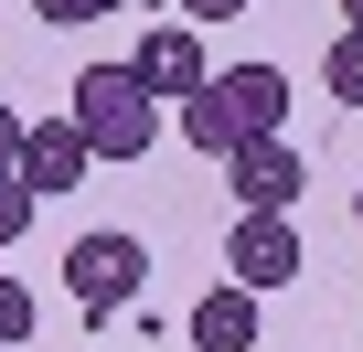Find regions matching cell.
<instances>
[{
	"mask_svg": "<svg viewBox=\"0 0 363 352\" xmlns=\"http://www.w3.org/2000/svg\"><path fill=\"white\" fill-rule=\"evenodd\" d=\"M33 11H43V22H65V33H75V22H96V11H107V0H33Z\"/></svg>",
	"mask_w": 363,
	"mask_h": 352,
	"instance_id": "12",
	"label": "cell"
},
{
	"mask_svg": "<svg viewBox=\"0 0 363 352\" xmlns=\"http://www.w3.org/2000/svg\"><path fill=\"white\" fill-rule=\"evenodd\" d=\"M182 11H193V22H235L246 0H182Z\"/></svg>",
	"mask_w": 363,
	"mask_h": 352,
	"instance_id": "14",
	"label": "cell"
},
{
	"mask_svg": "<svg viewBox=\"0 0 363 352\" xmlns=\"http://www.w3.org/2000/svg\"><path fill=\"white\" fill-rule=\"evenodd\" d=\"M86 171H96L86 128H75V118H33V139H22V182H33V193H75Z\"/></svg>",
	"mask_w": 363,
	"mask_h": 352,
	"instance_id": "6",
	"label": "cell"
},
{
	"mask_svg": "<svg viewBox=\"0 0 363 352\" xmlns=\"http://www.w3.org/2000/svg\"><path fill=\"white\" fill-rule=\"evenodd\" d=\"M225 182H235L246 214H289V203H299V139H246V149L225 160Z\"/></svg>",
	"mask_w": 363,
	"mask_h": 352,
	"instance_id": "5",
	"label": "cell"
},
{
	"mask_svg": "<svg viewBox=\"0 0 363 352\" xmlns=\"http://www.w3.org/2000/svg\"><path fill=\"white\" fill-rule=\"evenodd\" d=\"M107 11H118V0H107Z\"/></svg>",
	"mask_w": 363,
	"mask_h": 352,
	"instance_id": "16",
	"label": "cell"
},
{
	"mask_svg": "<svg viewBox=\"0 0 363 352\" xmlns=\"http://www.w3.org/2000/svg\"><path fill=\"white\" fill-rule=\"evenodd\" d=\"M225 278L257 288V299L289 288V278H299V225H289V214H235V235H225Z\"/></svg>",
	"mask_w": 363,
	"mask_h": 352,
	"instance_id": "4",
	"label": "cell"
},
{
	"mask_svg": "<svg viewBox=\"0 0 363 352\" xmlns=\"http://www.w3.org/2000/svg\"><path fill=\"white\" fill-rule=\"evenodd\" d=\"M182 139L203 160H235L246 139H289V75L278 64H225L193 107H182Z\"/></svg>",
	"mask_w": 363,
	"mask_h": 352,
	"instance_id": "1",
	"label": "cell"
},
{
	"mask_svg": "<svg viewBox=\"0 0 363 352\" xmlns=\"http://www.w3.org/2000/svg\"><path fill=\"white\" fill-rule=\"evenodd\" d=\"M33 203H43V193L22 182V171H0V246H22V235H33Z\"/></svg>",
	"mask_w": 363,
	"mask_h": 352,
	"instance_id": "10",
	"label": "cell"
},
{
	"mask_svg": "<svg viewBox=\"0 0 363 352\" xmlns=\"http://www.w3.org/2000/svg\"><path fill=\"white\" fill-rule=\"evenodd\" d=\"M22 341H33V288L0 278V352H22Z\"/></svg>",
	"mask_w": 363,
	"mask_h": 352,
	"instance_id": "11",
	"label": "cell"
},
{
	"mask_svg": "<svg viewBox=\"0 0 363 352\" xmlns=\"http://www.w3.org/2000/svg\"><path fill=\"white\" fill-rule=\"evenodd\" d=\"M65 288H75L86 310H128V299L150 288V246H139V235H75Z\"/></svg>",
	"mask_w": 363,
	"mask_h": 352,
	"instance_id": "3",
	"label": "cell"
},
{
	"mask_svg": "<svg viewBox=\"0 0 363 352\" xmlns=\"http://www.w3.org/2000/svg\"><path fill=\"white\" fill-rule=\"evenodd\" d=\"M22 139H33V118H11V107H0V171H22Z\"/></svg>",
	"mask_w": 363,
	"mask_h": 352,
	"instance_id": "13",
	"label": "cell"
},
{
	"mask_svg": "<svg viewBox=\"0 0 363 352\" xmlns=\"http://www.w3.org/2000/svg\"><path fill=\"white\" fill-rule=\"evenodd\" d=\"M128 64H139V86H150V96H182V107H193V96L214 86V75H203V43L182 33V22H160V33L128 54Z\"/></svg>",
	"mask_w": 363,
	"mask_h": 352,
	"instance_id": "7",
	"label": "cell"
},
{
	"mask_svg": "<svg viewBox=\"0 0 363 352\" xmlns=\"http://www.w3.org/2000/svg\"><path fill=\"white\" fill-rule=\"evenodd\" d=\"M342 33H363V0H342Z\"/></svg>",
	"mask_w": 363,
	"mask_h": 352,
	"instance_id": "15",
	"label": "cell"
},
{
	"mask_svg": "<svg viewBox=\"0 0 363 352\" xmlns=\"http://www.w3.org/2000/svg\"><path fill=\"white\" fill-rule=\"evenodd\" d=\"M193 352H257V288H203L193 299Z\"/></svg>",
	"mask_w": 363,
	"mask_h": 352,
	"instance_id": "8",
	"label": "cell"
},
{
	"mask_svg": "<svg viewBox=\"0 0 363 352\" xmlns=\"http://www.w3.org/2000/svg\"><path fill=\"white\" fill-rule=\"evenodd\" d=\"M65 118L86 128V149H96V160H139V149L160 139V96L139 86V64H86Z\"/></svg>",
	"mask_w": 363,
	"mask_h": 352,
	"instance_id": "2",
	"label": "cell"
},
{
	"mask_svg": "<svg viewBox=\"0 0 363 352\" xmlns=\"http://www.w3.org/2000/svg\"><path fill=\"white\" fill-rule=\"evenodd\" d=\"M320 86H331L342 107H363V33H342V43L320 54Z\"/></svg>",
	"mask_w": 363,
	"mask_h": 352,
	"instance_id": "9",
	"label": "cell"
},
{
	"mask_svg": "<svg viewBox=\"0 0 363 352\" xmlns=\"http://www.w3.org/2000/svg\"><path fill=\"white\" fill-rule=\"evenodd\" d=\"M352 214H363V203H352Z\"/></svg>",
	"mask_w": 363,
	"mask_h": 352,
	"instance_id": "17",
	"label": "cell"
}]
</instances>
